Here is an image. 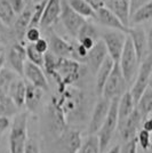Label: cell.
<instances>
[{"label":"cell","instance_id":"cell-1","mask_svg":"<svg viewBox=\"0 0 152 153\" xmlns=\"http://www.w3.org/2000/svg\"><path fill=\"white\" fill-rule=\"evenodd\" d=\"M51 101L65 115L68 123L75 120H81L85 117V96L80 90L76 88H66L62 93H58L57 97H53Z\"/></svg>","mask_w":152,"mask_h":153},{"label":"cell","instance_id":"cell-2","mask_svg":"<svg viewBox=\"0 0 152 153\" xmlns=\"http://www.w3.org/2000/svg\"><path fill=\"white\" fill-rule=\"evenodd\" d=\"M47 76L54 79L57 85L58 93H62L80 79L81 64L70 58H58L56 68Z\"/></svg>","mask_w":152,"mask_h":153},{"label":"cell","instance_id":"cell-3","mask_svg":"<svg viewBox=\"0 0 152 153\" xmlns=\"http://www.w3.org/2000/svg\"><path fill=\"white\" fill-rule=\"evenodd\" d=\"M28 140V114L17 113L10 126L9 153H24Z\"/></svg>","mask_w":152,"mask_h":153},{"label":"cell","instance_id":"cell-4","mask_svg":"<svg viewBox=\"0 0 152 153\" xmlns=\"http://www.w3.org/2000/svg\"><path fill=\"white\" fill-rule=\"evenodd\" d=\"M118 64L120 66V70L124 74L126 82L128 85L133 83L136 79V76H137L141 61L137 57V54L135 51L133 42L128 36H127L126 45H125V48H124V51L121 54V57Z\"/></svg>","mask_w":152,"mask_h":153},{"label":"cell","instance_id":"cell-5","mask_svg":"<svg viewBox=\"0 0 152 153\" xmlns=\"http://www.w3.org/2000/svg\"><path fill=\"white\" fill-rule=\"evenodd\" d=\"M118 104H119V98H114L111 101L108 117H107L104 123L102 125L101 129L98 130V133L96 134L98 137V140H100L102 152L107 151L115 130L118 129Z\"/></svg>","mask_w":152,"mask_h":153},{"label":"cell","instance_id":"cell-6","mask_svg":"<svg viewBox=\"0 0 152 153\" xmlns=\"http://www.w3.org/2000/svg\"><path fill=\"white\" fill-rule=\"evenodd\" d=\"M127 86H128V83L126 82V80L124 78L120 66L118 63H115L113 70L103 88L102 97L107 98L109 101H112L114 98H120L127 91Z\"/></svg>","mask_w":152,"mask_h":153},{"label":"cell","instance_id":"cell-7","mask_svg":"<svg viewBox=\"0 0 152 153\" xmlns=\"http://www.w3.org/2000/svg\"><path fill=\"white\" fill-rule=\"evenodd\" d=\"M152 73V53H150L146 56L139 65V72L136 79L133 82V86L130 88V94L133 96L135 104H137L141 96L143 95V93L146 90L149 86V79Z\"/></svg>","mask_w":152,"mask_h":153},{"label":"cell","instance_id":"cell-8","mask_svg":"<svg viewBox=\"0 0 152 153\" xmlns=\"http://www.w3.org/2000/svg\"><path fill=\"white\" fill-rule=\"evenodd\" d=\"M102 41L107 47L109 56L113 59L114 63H119L121 54L126 45L127 33L117 30H109L102 34Z\"/></svg>","mask_w":152,"mask_h":153},{"label":"cell","instance_id":"cell-9","mask_svg":"<svg viewBox=\"0 0 152 153\" xmlns=\"http://www.w3.org/2000/svg\"><path fill=\"white\" fill-rule=\"evenodd\" d=\"M56 140L60 153H78L83 144L80 131L70 127L66 128V130H64Z\"/></svg>","mask_w":152,"mask_h":153},{"label":"cell","instance_id":"cell-10","mask_svg":"<svg viewBox=\"0 0 152 153\" xmlns=\"http://www.w3.org/2000/svg\"><path fill=\"white\" fill-rule=\"evenodd\" d=\"M61 21L63 23L64 27L69 32L71 36L78 37L79 31L81 30L85 24H86V19L77 14L71 7L69 6L68 1H62V15H61Z\"/></svg>","mask_w":152,"mask_h":153},{"label":"cell","instance_id":"cell-11","mask_svg":"<svg viewBox=\"0 0 152 153\" xmlns=\"http://www.w3.org/2000/svg\"><path fill=\"white\" fill-rule=\"evenodd\" d=\"M110 105H111V101H109L107 98H103V97L96 102L88 125L89 135H96L98 133V130L101 129L102 125L104 123L107 117H108Z\"/></svg>","mask_w":152,"mask_h":153},{"label":"cell","instance_id":"cell-12","mask_svg":"<svg viewBox=\"0 0 152 153\" xmlns=\"http://www.w3.org/2000/svg\"><path fill=\"white\" fill-rule=\"evenodd\" d=\"M26 58L28 57H26V49L24 44L14 42L8 51L7 61L9 63V66L12 68V70L19 76H23Z\"/></svg>","mask_w":152,"mask_h":153},{"label":"cell","instance_id":"cell-13","mask_svg":"<svg viewBox=\"0 0 152 153\" xmlns=\"http://www.w3.org/2000/svg\"><path fill=\"white\" fill-rule=\"evenodd\" d=\"M142 122H143V117L139 113V110L135 108L133 113L128 117L126 121L118 127L119 134H120V137L121 140H124V143L136 138L137 133L139 131V126L142 125Z\"/></svg>","mask_w":152,"mask_h":153},{"label":"cell","instance_id":"cell-14","mask_svg":"<svg viewBox=\"0 0 152 153\" xmlns=\"http://www.w3.org/2000/svg\"><path fill=\"white\" fill-rule=\"evenodd\" d=\"M49 51L60 58H70L75 61L76 48L72 44L60 37L55 32L49 33Z\"/></svg>","mask_w":152,"mask_h":153},{"label":"cell","instance_id":"cell-15","mask_svg":"<svg viewBox=\"0 0 152 153\" xmlns=\"http://www.w3.org/2000/svg\"><path fill=\"white\" fill-rule=\"evenodd\" d=\"M32 8L30 6H28L22 13L19 14L15 23L10 27L12 33H13L14 42H23L24 44L26 30L30 27V23H31Z\"/></svg>","mask_w":152,"mask_h":153},{"label":"cell","instance_id":"cell-16","mask_svg":"<svg viewBox=\"0 0 152 153\" xmlns=\"http://www.w3.org/2000/svg\"><path fill=\"white\" fill-rule=\"evenodd\" d=\"M127 36L132 40L135 51L137 54V57L142 62L150 54L149 49H148V40H146L145 31L139 26H130L128 29Z\"/></svg>","mask_w":152,"mask_h":153},{"label":"cell","instance_id":"cell-17","mask_svg":"<svg viewBox=\"0 0 152 153\" xmlns=\"http://www.w3.org/2000/svg\"><path fill=\"white\" fill-rule=\"evenodd\" d=\"M23 76H25L28 79L29 83H31L33 86L41 88L42 90L49 89V85H48V80H47V76L42 71V68H40L36 64L31 63V62H26L25 66H24V73Z\"/></svg>","mask_w":152,"mask_h":153},{"label":"cell","instance_id":"cell-18","mask_svg":"<svg viewBox=\"0 0 152 153\" xmlns=\"http://www.w3.org/2000/svg\"><path fill=\"white\" fill-rule=\"evenodd\" d=\"M109 56L107 47L104 45V42L101 40H98L96 42V45L93 47V49L88 51V56L86 59V63L88 64L89 69L93 71V73H95L101 68L103 62L105 61V58Z\"/></svg>","mask_w":152,"mask_h":153},{"label":"cell","instance_id":"cell-19","mask_svg":"<svg viewBox=\"0 0 152 153\" xmlns=\"http://www.w3.org/2000/svg\"><path fill=\"white\" fill-rule=\"evenodd\" d=\"M95 19L102 24L103 26L108 27L109 30H117V31H121L127 33L129 27H126L121 23V21L112 12H110L108 8H102L100 10L96 12Z\"/></svg>","mask_w":152,"mask_h":153},{"label":"cell","instance_id":"cell-20","mask_svg":"<svg viewBox=\"0 0 152 153\" xmlns=\"http://www.w3.org/2000/svg\"><path fill=\"white\" fill-rule=\"evenodd\" d=\"M61 15H62V0H48L39 26L48 29L55 22H57V19H61Z\"/></svg>","mask_w":152,"mask_h":153},{"label":"cell","instance_id":"cell-21","mask_svg":"<svg viewBox=\"0 0 152 153\" xmlns=\"http://www.w3.org/2000/svg\"><path fill=\"white\" fill-rule=\"evenodd\" d=\"M105 8L112 12L126 27H129L130 23L129 0H107Z\"/></svg>","mask_w":152,"mask_h":153},{"label":"cell","instance_id":"cell-22","mask_svg":"<svg viewBox=\"0 0 152 153\" xmlns=\"http://www.w3.org/2000/svg\"><path fill=\"white\" fill-rule=\"evenodd\" d=\"M135 108H136V104H135L133 96L130 94V90H127L126 93L119 98V104H118V127L126 121L128 119V117L133 113Z\"/></svg>","mask_w":152,"mask_h":153},{"label":"cell","instance_id":"cell-23","mask_svg":"<svg viewBox=\"0 0 152 153\" xmlns=\"http://www.w3.org/2000/svg\"><path fill=\"white\" fill-rule=\"evenodd\" d=\"M25 93H26V82L22 78H16L10 85L8 90V97L15 103L17 108L24 106L25 103Z\"/></svg>","mask_w":152,"mask_h":153},{"label":"cell","instance_id":"cell-24","mask_svg":"<svg viewBox=\"0 0 152 153\" xmlns=\"http://www.w3.org/2000/svg\"><path fill=\"white\" fill-rule=\"evenodd\" d=\"M114 61L112 58L108 56L105 58V61L103 62V64L101 65V68L98 69V71L96 72V83H95V88H96V94L97 95H102V91L103 88L105 86V83L108 81L109 76L111 74V72L114 68Z\"/></svg>","mask_w":152,"mask_h":153},{"label":"cell","instance_id":"cell-25","mask_svg":"<svg viewBox=\"0 0 152 153\" xmlns=\"http://www.w3.org/2000/svg\"><path fill=\"white\" fill-rule=\"evenodd\" d=\"M45 90L38 88L31 83L26 82V93H25V103L24 105L29 111H36V108L39 106V104L42 101Z\"/></svg>","mask_w":152,"mask_h":153},{"label":"cell","instance_id":"cell-26","mask_svg":"<svg viewBox=\"0 0 152 153\" xmlns=\"http://www.w3.org/2000/svg\"><path fill=\"white\" fill-rule=\"evenodd\" d=\"M150 19H152V0H150L148 4H145L143 7H141L137 12H135L132 15L129 27L130 26L139 25V24L145 23V22L150 21Z\"/></svg>","mask_w":152,"mask_h":153},{"label":"cell","instance_id":"cell-27","mask_svg":"<svg viewBox=\"0 0 152 153\" xmlns=\"http://www.w3.org/2000/svg\"><path fill=\"white\" fill-rule=\"evenodd\" d=\"M17 14L15 13L8 0H0V21L8 27H12L16 21Z\"/></svg>","mask_w":152,"mask_h":153},{"label":"cell","instance_id":"cell-28","mask_svg":"<svg viewBox=\"0 0 152 153\" xmlns=\"http://www.w3.org/2000/svg\"><path fill=\"white\" fill-rule=\"evenodd\" d=\"M69 6L79 14L80 16H83V19H95L96 12L89 6L85 0H68Z\"/></svg>","mask_w":152,"mask_h":153},{"label":"cell","instance_id":"cell-29","mask_svg":"<svg viewBox=\"0 0 152 153\" xmlns=\"http://www.w3.org/2000/svg\"><path fill=\"white\" fill-rule=\"evenodd\" d=\"M136 108L142 114L143 120L152 113V90L150 88H146L143 95L141 96V98L136 104Z\"/></svg>","mask_w":152,"mask_h":153},{"label":"cell","instance_id":"cell-30","mask_svg":"<svg viewBox=\"0 0 152 153\" xmlns=\"http://www.w3.org/2000/svg\"><path fill=\"white\" fill-rule=\"evenodd\" d=\"M19 78V74H16L13 70H8L4 68L0 72V95L8 96V90L13 81Z\"/></svg>","mask_w":152,"mask_h":153},{"label":"cell","instance_id":"cell-31","mask_svg":"<svg viewBox=\"0 0 152 153\" xmlns=\"http://www.w3.org/2000/svg\"><path fill=\"white\" fill-rule=\"evenodd\" d=\"M78 153H102L97 135H88L83 142Z\"/></svg>","mask_w":152,"mask_h":153},{"label":"cell","instance_id":"cell-32","mask_svg":"<svg viewBox=\"0 0 152 153\" xmlns=\"http://www.w3.org/2000/svg\"><path fill=\"white\" fill-rule=\"evenodd\" d=\"M19 108L8 96L0 95V117H15L17 114Z\"/></svg>","mask_w":152,"mask_h":153},{"label":"cell","instance_id":"cell-33","mask_svg":"<svg viewBox=\"0 0 152 153\" xmlns=\"http://www.w3.org/2000/svg\"><path fill=\"white\" fill-rule=\"evenodd\" d=\"M26 49V57H28V61L31 62V63L38 65L40 68H44V56L41 53H39L33 44H28L25 46Z\"/></svg>","mask_w":152,"mask_h":153},{"label":"cell","instance_id":"cell-34","mask_svg":"<svg viewBox=\"0 0 152 153\" xmlns=\"http://www.w3.org/2000/svg\"><path fill=\"white\" fill-rule=\"evenodd\" d=\"M47 1H48V0H47ZM47 1H44V2L33 5L30 27H38V26L40 25V22H41V19H42V15H44L45 7L47 5Z\"/></svg>","mask_w":152,"mask_h":153},{"label":"cell","instance_id":"cell-35","mask_svg":"<svg viewBox=\"0 0 152 153\" xmlns=\"http://www.w3.org/2000/svg\"><path fill=\"white\" fill-rule=\"evenodd\" d=\"M136 140H137V144H139V146L142 147L143 151H148L152 144L151 134L148 133L144 129H139L137 136H136Z\"/></svg>","mask_w":152,"mask_h":153},{"label":"cell","instance_id":"cell-36","mask_svg":"<svg viewBox=\"0 0 152 153\" xmlns=\"http://www.w3.org/2000/svg\"><path fill=\"white\" fill-rule=\"evenodd\" d=\"M94 38L96 40H98V33L96 31L95 26L93 24H90L88 22H86V24L81 27V30L79 31V34H78V39L81 38Z\"/></svg>","mask_w":152,"mask_h":153},{"label":"cell","instance_id":"cell-37","mask_svg":"<svg viewBox=\"0 0 152 153\" xmlns=\"http://www.w3.org/2000/svg\"><path fill=\"white\" fill-rule=\"evenodd\" d=\"M9 41H14L12 29L6 26L0 21V47H2V45L8 44Z\"/></svg>","mask_w":152,"mask_h":153},{"label":"cell","instance_id":"cell-38","mask_svg":"<svg viewBox=\"0 0 152 153\" xmlns=\"http://www.w3.org/2000/svg\"><path fill=\"white\" fill-rule=\"evenodd\" d=\"M41 38V33L38 27H29L25 33V40L28 44H36Z\"/></svg>","mask_w":152,"mask_h":153},{"label":"cell","instance_id":"cell-39","mask_svg":"<svg viewBox=\"0 0 152 153\" xmlns=\"http://www.w3.org/2000/svg\"><path fill=\"white\" fill-rule=\"evenodd\" d=\"M120 153H137V140L134 138L124 143L120 147Z\"/></svg>","mask_w":152,"mask_h":153},{"label":"cell","instance_id":"cell-40","mask_svg":"<svg viewBox=\"0 0 152 153\" xmlns=\"http://www.w3.org/2000/svg\"><path fill=\"white\" fill-rule=\"evenodd\" d=\"M34 47H36V49L39 51V53H41L42 55H45L46 53H48L49 51V42H48V40H46L44 38H40L36 42V44H33Z\"/></svg>","mask_w":152,"mask_h":153},{"label":"cell","instance_id":"cell-41","mask_svg":"<svg viewBox=\"0 0 152 153\" xmlns=\"http://www.w3.org/2000/svg\"><path fill=\"white\" fill-rule=\"evenodd\" d=\"M8 1H9V4L12 5L13 9L15 10V13L17 14V15L22 13L28 7L25 0H8Z\"/></svg>","mask_w":152,"mask_h":153},{"label":"cell","instance_id":"cell-42","mask_svg":"<svg viewBox=\"0 0 152 153\" xmlns=\"http://www.w3.org/2000/svg\"><path fill=\"white\" fill-rule=\"evenodd\" d=\"M150 0H129V10H130V17L135 12H137L141 7L148 4Z\"/></svg>","mask_w":152,"mask_h":153},{"label":"cell","instance_id":"cell-43","mask_svg":"<svg viewBox=\"0 0 152 153\" xmlns=\"http://www.w3.org/2000/svg\"><path fill=\"white\" fill-rule=\"evenodd\" d=\"M24 153H40L38 143H37V140H34V138H29L28 140Z\"/></svg>","mask_w":152,"mask_h":153},{"label":"cell","instance_id":"cell-44","mask_svg":"<svg viewBox=\"0 0 152 153\" xmlns=\"http://www.w3.org/2000/svg\"><path fill=\"white\" fill-rule=\"evenodd\" d=\"M85 1H86L95 12L100 10L102 8H104V7H105V2H107V0H85Z\"/></svg>","mask_w":152,"mask_h":153},{"label":"cell","instance_id":"cell-45","mask_svg":"<svg viewBox=\"0 0 152 153\" xmlns=\"http://www.w3.org/2000/svg\"><path fill=\"white\" fill-rule=\"evenodd\" d=\"M12 126L10 123V120L9 118H6V117H0V136L6 131L8 128Z\"/></svg>","mask_w":152,"mask_h":153},{"label":"cell","instance_id":"cell-46","mask_svg":"<svg viewBox=\"0 0 152 153\" xmlns=\"http://www.w3.org/2000/svg\"><path fill=\"white\" fill-rule=\"evenodd\" d=\"M142 129H144L148 133L152 134V115L151 117H148V118H145L143 120V122H142Z\"/></svg>","mask_w":152,"mask_h":153},{"label":"cell","instance_id":"cell-47","mask_svg":"<svg viewBox=\"0 0 152 153\" xmlns=\"http://www.w3.org/2000/svg\"><path fill=\"white\" fill-rule=\"evenodd\" d=\"M146 40H148V49H149V53H152V26L148 30Z\"/></svg>","mask_w":152,"mask_h":153},{"label":"cell","instance_id":"cell-48","mask_svg":"<svg viewBox=\"0 0 152 153\" xmlns=\"http://www.w3.org/2000/svg\"><path fill=\"white\" fill-rule=\"evenodd\" d=\"M120 147L121 145H114L112 149H110L107 153H120Z\"/></svg>","mask_w":152,"mask_h":153},{"label":"cell","instance_id":"cell-49","mask_svg":"<svg viewBox=\"0 0 152 153\" xmlns=\"http://www.w3.org/2000/svg\"><path fill=\"white\" fill-rule=\"evenodd\" d=\"M5 61H6V58H5V56L2 55V56L0 57V72H1V70L4 69V65H5Z\"/></svg>","mask_w":152,"mask_h":153},{"label":"cell","instance_id":"cell-50","mask_svg":"<svg viewBox=\"0 0 152 153\" xmlns=\"http://www.w3.org/2000/svg\"><path fill=\"white\" fill-rule=\"evenodd\" d=\"M148 88H150L152 90V73L151 76H150V79H149V86H148Z\"/></svg>","mask_w":152,"mask_h":153},{"label":"cell","instance_id":"cell-51","mask_svg":"<svg viewBox=\"0 0 152 153\" xmlns=\"http://www.w3.org/2000/svg\"><path fill=\"white\" fill-rule=\"evenodd\" d=\"M44 1H47V0H32L33 5H36V4H40V2H44Z\"/></svg>","mask_w":152,"mask_h":153},{"label":"cell","instance_id":"cell-52","mask_svg":"<svg viewBox=\"0 0 152 153\" xmlns=\"http://www.w3.org/2000/svg\"><path fill=\"white\" fill-rule=\"evenodd\" d=\"M25 1H26V5H28V6H30V5H31L32 0H25Z\"/></svg>","mask_w":152,"mask_h":153},{"label":"cell","instance_id":"cell-53","mask_svg":"<svg viewBox=\"0 0 152 153\" xmlns=\"http://www.w3.org/2000/svg\"><path fill=\"white\" fill-rule=\"evenodd\" d=\"M146 153H152V144H151V146H150V149L146 151Z\"/></svg>","mask_w":152,"mask_h":153},{"label":"cell","instance_id":"cell-54","mask_svg":"<svg viewBox=\"0 0 152 153\" xmlns=\"http://www.w3.org/2000/svg\"><path fill=\"white\" fill-rule=\"evenodd\" d=\"M1 153H6V152H1Z\"/></svg>","mask_w":152,"mask_h":153}]
</instances>
